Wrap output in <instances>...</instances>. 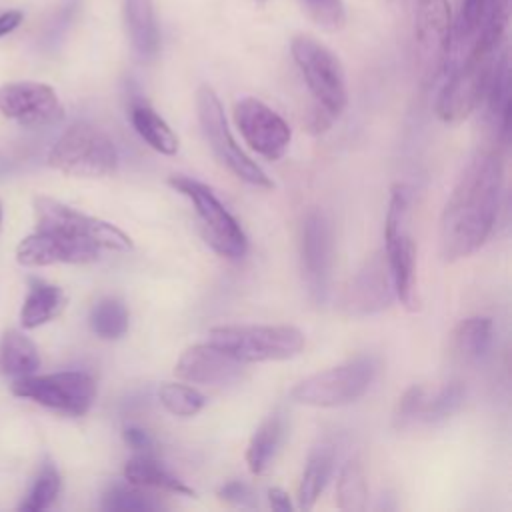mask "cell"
Returning a JSON list of instances; mask_svg holds the SVG:
<instances>
[{"label": "cell", "mask_w": 512, "mask_h": 512, "mask_svg": "<svg viewBox=\"0 0 512 512\" xmlns=\"http://www.w3.org/2000/svg\"><path fill=\"white\" fill-rule=\"evenodd\" d=\"M502 176V158L496 148H482L468 160L440 218V254L446 262L474 254L490 236Z\"/></svg>", "instance_id": "1"}, {"label": "cell", "mask_w": 512, "mask_h": 512, "mask_svg": "<svg viewBox=\"0 0 512 512\" xmlns=\"http://www.w3.org/2000/svg\"><path fill=\"white\" fill-rule=\"evenodd\" d=\"M508 24L488 26L466 56L448 70V80L436 100V114L446 124L466 120L482 102L504 48Z\"/></svg>", "instance_id": "2"}, {"label": "cell", "mask_w": 512, "mask_h": 512, "mask_svg": "<svg viewBox=\"0 0 512 512\" xmlns=\"http://www.w3.org/2000/svg\"><path fill=\"white\" fill-rule=\"evenodd\" d=\"M292 58L316 100V126H328L348 104V86L338 56L308 34H298L290 42Z\"/></svg>", "instance_id": "3"}, {"label": "cell", "mask_w": 512, "mask_h": 512, "mask_svg": "<svg viewBox=\"0 0 512 512\" xmlns=\"http://www.w3.org/2000/svg\"><path fill=\"white\" fill-rule=\"evenodd\" d=\"M208 342L244 364L288 360L306 344L304 334L288 324L216 326L208 332Z\"/></svg>", "instance_id": "4"}, {"label": "cell", "mask_w": 512, "mask_h": 512, "mask_svg": "<svg viewBox=\"0 0 512 512\" xmlns=\"http://www.w3.org/2000/svg\"><path fill=\"white\" fill-rule=\"evenodd\" d=\"M48 164L68 176L102 178L116 172L118 150L106 132L88 122H76L50 148Z\"/></svg>", "instance_id": "5"}, {"label": "cell", "mask_w": 512, "mask_h": 512, "mask_svg": "<svg viewBox=\"0 0 512 512\" xmlns=\"http://www.w3.org/2000/svg\"><path fill=\"white\" fill-rule=\"evenodd\" d=\"M376 372L378 360L370 354H362L304 378L290 390V398L316 408L344 406L366 394Z\"/></svg>", "instance_id": "6"}, {"label": "cell", "mask_w": 512, "mask_h": 512, "mask_svg": "<svg viewBox=\"0 0 512 512\" xmlns=\"http://www.w3.org/2000/svg\"><path fill=\"white\" fill-rule=\"evenodd\" d=\"M410 188L396 184L390 194L386 224H384V254L392 272L396 298L408 308H418V278H416V246L408 228Z\"/></svg>", "instance_id": "7"}, {"label": "cell", "mask_w": 512, "mask_h": 512, "mask_svg": "<svg viewBox=\"0 0 512 512\" xmlns=\"http://www.w3.org/2000/svg\"><path fill=\"white\" fill-rule=\"evenodd\" d=\"M412 44L420 82L434 84L444 72L450 54L452 16L448 0H410Z\"/></svg>", "instance_id": "8"}, {"label": "cell", "mask_w": 512, "mask_h": 512, "mask_svg": "<svg viewBox=\"0 0 512 512\" xmlns=\"http://www.w3.org/2000/svg\"><path fill=\"white\" fill-rule=\"evenodd\" d=\"M196 114L202 134L222 166H226L238 180L256 188H274L270 176L240 148L230 132L224 108L210 86L196 90Z\"/></svg>", "instance_id": "9"}, {"label": "cell", "mask_w": 512, "mask_h": 512, "mask_svg": "<svg viewBox=\"0 0 512 512\" xmlns=\"http://www.w3.org/2000/svg\"><path fill=\"white\" fill-rule=\"evenodd\" d=\"M168 182L192 202L204 240L216 254L230 260L246 254L248 240L242 226L206 184L188 176H170Z\"/></svg>", "instance_id": "10"}, {"label": "cell", "mask_w": 512, "mask_h": 512, "mask_svg": "<svg viewBox=\"0 0 512 512\" xmlns=\"http://www.w3.org/2000/svg\"><path fill=\"white\" fill-rule=\"evenodd\" d=\"M12 392L44 408L68 416H84L96 400V382L88 372L80 370L30 374L16 378Z\"/></svg>", "instance_id": "11"}, {"label": "cell", "mask_w": 512, "mask_h": 512, "mask_svg": "<svg viewBox=\"0 0 512 512\" xmlns=\"http://www.w3.org/2000/svg\"><path fill=\"white\" fill-rule=\"evenodd\" d=\"M300 268L310 300L316 306L326 304L334 268V232L328 214L312 208L300 226Z\"/></svg>", "instance_id": "12"}, {"label": "cell", "mask_w": 512, "mask_h": 512, "mask_svg": "<svg viewBox=\"0 0 512 512\" xmlns=\"http://www.w3.org/2000/svg\"><path fill=\"white\" fill-rule=\"evenodd\" d=\"M34 214L38 228L56 230L74 238H82L92 242L98 248L128 252L132 250V240L114 224L88 216L80 210H74L54 198L36 196L34 198Z\"/></svg>", "instance_id": "13"}, {"label": "cell", "mask_w": 512, "mask_h": 512, "mask_svg": "<svg viewBox=\"0 0 512 512\" xmlns=\"http://www.w3.org/2000/svg\"><path fill=\"white\" fill-rule=\"evenodd\" d=\"M0 112L22 128H46L64 118L56 90L44 82L20 80L0 86Z\"/></svg>", "instance_id": "14"}, {"label": "cell", "mask_w": 512, "mask_h": 512, "mask_svg": "<svg viewBox=\"0 0 512 512\" xmlns=\"http://www.w3.org/2000/svg\"><path fill=\"white\" fill-rule=\"evenodd\" d=\"M234 122L246 144L266 160L286 154L292 130L288 122L258 98L246 96L234 104Z\"/></svg>", "instance_id": "15"}, {"label": "cell", "mask_w": 512, "mask_h": 512, "mask_svg": "<svg viewBox=\"0 0 512 512\" xmlns=\"http://www.w3.org/2000/svg\"><path fill=\"white\" fill-rule=\"evenodd\" d=\"M396 300V288L384 250L374 252L350 280L342 296V310L352 318H366L386 310Z\"/></svg>", "instance_id": "16"}, {"label": "cell", "mask_w": 512, "mask_h": 512, "mask_svg": "<svg viewBox=\"0 0 512 512\" xmlns=\"http://www.w3.org/2000/svg\"><path fill=\"white\" fill-rule=\"evenodd\" d=\"M98 246L56 230L36 228L16 246V262L26 268L52 264H88L98 258Z\"/></svg>", "instance_id": "17"}, {"label": "cell", "mask_w": 512, "mask_h": 512, "mask_svg": "<svg viewBox=\"0 0 512 512\" xmlns=\"http://www.w3.org/2000/svg\"><path fill=\"white\" fill-rule=\"evenodd\" d=\"M174 374L192 384L220 386L240 380L244 374V362L210 342L194 344L182 352L174 366Z\"/></svg>", "instance_id": "18"}, {"label": "cell", "mask_w": 512, "mask_h": 512, "mask_svg": "<svg viewBox=\"0 0 512 512\" xmlns=\"http://www.w3.org/2000/svg\"><path fill=\"white\" fill-rule=\"evenodd\" d=\"M510 0H460L456 22L452 24L450 54L446 70L460 62L478 36L496 22H508Z\"/></svg>", "instance_id": "19"}, {"label": "cell", "mask_w": 512, "mask_h": 512, "mask_svg": "<svg viewBox=\"0 0 512 512\" xmlns=\"http://www.w3.org/2000/svg\"><path fill=\"white\" fill-rule=\"evenodd\" d=\"M124 26L134 54L152 60L160 48V30L152 0H124Z\"/></svg>", "instance_id": "20"}, {"label": "cell", "mask_w": 512, "mask_h": 512, "mask_svg": "<svg viewBox=\"0 0 512 512\" xmlns=\"http://www.w3.org/2000/svg\"><path fill=\"white\" fill-rule=\"evenodd\" d=\"M486 116L496 140H506L510 132V58L508 50L502 48L492 80L486 90Z\"/></svg>", "instance_id": "21"}, {"label": "cell", "mask_w": 512, "mask_h": 512, "mask_svg": "<svg viewBox=\"0 0 512 512\" xmlns=\"http://www.w3.org/2000/svg\"><path fill=\"white\" fill-rule=\"evenodd\" d=\"M64 306H66V294L60 286L32 278L30 290L20 310V324L26 330L38 328L54 320L64 310Z\"/></svg>", "instance_id": "22"}, {"label": "cell", "mask_w": 512, "mask_h": 512, "mask_svg": "<svg viewBox=\"0 0 512 512\" xmlns=\"http://www.w3.org/2000/svg\"><path fill=\"white\" fill-rule=\"evenodd\" d=\"M124 478L140 488H156L172 494L194 496V490L190 486H186L176 474H172L162 462L152 458L148 452H142L126 462Z\"/></svg>", "instance_id": "23"}, {"label": "cell", "mask_w": 512, "mask_h": 512, "mask_svg": "<svg viewBox=\"0 0 512 512\" xmlns=\"http://www.w3.org/2000/svg\"><path fill=\"white\" fill-rule=\"evenodd\" d=\"M334 446L330 442H320L308 454L300 484H298V508L310 510L314 508L316 500L324 492L332 470H334Z\"/></svg>", "instance_id": "24"}, {"label": "cell", "mask_w": 512, "mask_h": 512, "mask_svg": "<svg viewBox=\"0 0 512 512\" xmlns=\"http://www.w3.org/2000/svg\"><path fill=\"white\" fill-rule=\"evenodd\" d=\"M40 368L36 344L20 330H6L0 336V374L10 378L30 376Z\"/></svg>", "instance_id": "25"}, {"label": "cell", "mask_w": 512, "mask_h": 512, "mask_svg": "<svg viewBox=\"0 0 512 512\" xmlns=\"http://www.w3.org/2000/svg\"><path fill=\"white\" fill-rule=\"evenodd\" d=\"M130 122L138 136L156 152L172 156L178 152V136L168 122L146 102H134L130 106Z\"/></svg>", "instance_id": "26"}, {"label": "cell", "mask_w": 512, "mask_h": 512, "mask_svg": "<svg viewBox=\"0 0 512 512\" xmlns=\"http://www.w3.org/2000/svg\"><path fill=\"white\" fill-rule=\"evenodd\" d=\"M282 436H284V416L280 412H272L254 430L246 448V464L252 474L260 476L266 472V468L270 466L282 442Z\"/></svg>", "instance_id": "27"}, {"label": "cell", "mask_w": 512, "mask_h": 512, "mask_svg": "<svg viewBox=\"0 0 512 512\" xmlns=\"http://www.w3.org/2000/svg\"><path fill=\"white\" fill-rule=\"evenodd\" d=\"M494 326L488 316H468L458 322L452 334L456 354L464 362H480L492 346Z\"/></svg>", "instance_id": "28"}, {"label": "cell", "mask_w": 512, "mask_h": 512, "mask_svg": "<svg viewBox=\"0 0 512 512\" xmlns=\"http://www.w3.org/2000/svg\"><path fill=\"white\" fill-rule=\"evenodd\" d=\"M366 502H368V484H366L364 466L358 458H350L342 466L336 482V504L342 510L362 512L366 510Z\"/></svg>", "instance_id": "29"}, {"label": "cell", "mask_w": 512, "mask_h": 512, "mask_svg": "<svg viewBox=\"0 0 512 512\" xmlns=\"http://www.w3.org/2000/svg\"><path fill=\"white\" fill-rule=\"evenodd\" d=\"M90 328L104 340H118L128 330V310L118 298H102L90 312Z\"/></svg>", "instance_id": "30"}, {"label": "cell", "mask_w": 512, "mask_h": 512, "mask_svg": "<svg viewBox=\"0 0 512 512\" xmlns=\"http://www.w3.org/2000/svg\"><path fill=\"white\" fill-rule=\"evenodd\" d=\"M164 504L134 484H112L102 496V508L112 512H148L160 510Z\"/></svg>", "instance_id": "31"}, {"label": "cell", "mask_w": 512, "mask_h": 512, "mask_svg": "<svg viewBox=\"0 0 512 512\" xmlns=\"http://www.w3.org/2000/svg\"><path fill=\"white\" fill-rule=\"evenodd\" d=\"M464 398H466V386L462 382H448L432 398L426 396L418 418L428 424L442 422L460 410V406L464 404Z\"/></svg>", "instance_id": "32"}, {"label": "cell", "mask_w": 512, "mask_h": 512, "mask_svg": "<svg viewBox=\"0 0 512 512\" xmlns=\"http://www.w3.org/2000/svg\"><path fill=\"white\" fill-rule=\"evenodd\" d=\"M60 486H62V480H60L58 468L52 462H46L38 472L28 496L22 500L18 508L24 512H42L50 508L60 494Z\"/></svg>", "instance_id": "33"}, {"label": "cell", "mask_w": 512, "mask_h": 512, "mask_svg": "<svg viewBox=\"0 0 512 512\" xmlns=\"http://www.w3.org/2000/svg\"><path fill=\"white\" fill-rule=\"evenodd\" d=\"M158 398L170 414L180 416V418H188V416L198 414L206 404L204 394H200L196 388L180 384V382L162 384L158 388Z\"/></svg>", "instance_id": "34"}, {"label": "cell", "mask_w": 512, "mask_h": 512, "mask_svg": "<svg viewBox=\"0 0 512 512\" xmlns=\"http://www.w3.org/2000/svg\"><path fill=\"white\" fill-rule=\"evenodd\" d=\"M306 16L326 32H338L346 24L344 0H298Z\"/></svg>", "instance_id": "35"}, {"label": "cell", "mask_w": 512, "mask_h": 512, "mask_svg": "<svg viewBox=\"0 0 512 512\" xmlns=\"http://www.w3.org/2000/svg\"><path fill=\"white\" fill-rule=\"evenodd\" d=\"M424 400H426V388L420 384H412L398 400V406L394 412V426L404 428L410 422H414L420 416Z\"/></svg>", "instance_id": "36"}, {"label": "cell", "mask_w": 512, "mask_h": 512, "mask_svg": "<svg viewBox=\"0 0 512 512\" xmlns=\"http://www.w3.org/2000/svg\"><path fill=\"white\" fill-rule=\"evenodd\" d=\"M220 500L234 504V506H254V494L250 490L248 484L240 482V480H232L226 482L220 490H218Z\"/></svg>", "instance_id": "37"}, {"label": "cell", "mask_w": 512, "mask_h": 512, "mask_svg": "<svg viewBox=\"0 0 512 512\" xmlns=\"http://www.w3.org/2000/svg\"><path fill=\"white\" fill-rule=\"evenodd\" d=\"M124 440L128 446H132L138 452H148L152 448V438L146 430L138 428V426H128L124 430Z\"/></svg>", "instance_id": "38"}, {"label": "cell", "mask_w": 512, "mask_h": 512, "mask_svg": "<svg viewBox=\"0 0 512 512\" xmlns=\"http://www.w3.org/2000/svg\"><path fill=\"white\" fill-rule=\"evenodd\" d=\"M24 20V14L20 10H4L0 12V38L14 32Z\"/></svg>", "instance_id": "39"}, {"label": "cell", "mask_w": 512, "mask_h": 512, "mask_svg": "<svg viewBox=\"0 0 512 512\" xmlns=\"http://www.w3.org/2000/svg\"><path fill=\"white\" fill-rule=\"evenodd\" d=\"M268 504L272 510L278 512H290L292 510V502L288 498V494L282 488H270L268 490Z\"/></svg>", "instance_id": "40"}, {"label": "cell", "mask_w": 512, "mask_h": 512, "mask_svg": "<svg viewBox=\"0 0 512 512\" xmlns=\"http://www.w3.org/2000/svg\"><path fill=\"white\" fill-rule=\"evenodd\" d=\"M0 220H2V202H0Z\"/></svg>", "instance_id": "41"}, {"label": "cell", "mask_w": 512, "mask_h": 512, "mask_svg": "<svg viewBox=\"0 0 512 512\" xmlns=\"http://www.w3.org/2000/svg\"><path fill=\"white\" fill-rule=\"evenodd\" d=\"M258 2H266V0H258Z\"/></svg>", "instance_id": "42"}]
</instances>
